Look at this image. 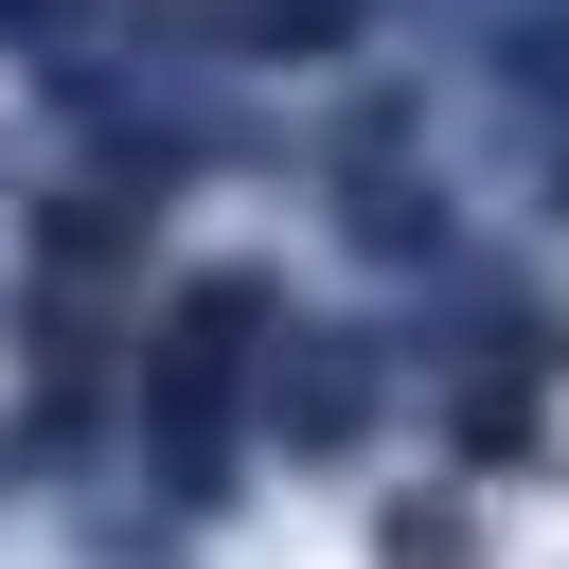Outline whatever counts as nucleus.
Here are the masks:
<instances>
[{
	"label": "nucleus",
	"instance_id": "1",
	"mask_svg": "<svg viewBox=\"0 0 569 569\" xmlns=\"http://www.w3.org/2000/svg\"><path fill=\"white\" fill-rule=\"evenodd\" d=\"M302 178H320V231L373 267V284H445V267H480V213H462V178L427 160V107L409 89H356L320 142H302Z\"/></svg>",
	"mask_w": 569,
	"mask_h": 569
},
{
	"label": "nucleus",
	"instance_id": "2",
	"mask_svg": "<svg viewBox=\"0 0 569 569\" xmlns=\"http://www.w3.org/2000/svg\"><path fill=\"white\" fill-rule=\"evenodd\" d=\"M391 391H409V338L391 320H284L267 356H249V462H284V480H338V462H373L391 445Z\"/></svg>",
	"mask_w": 569,
	"mask_h": 569
},
{
	"label": "nucleus",
	"instance_id": "3",
	"mask_svg": "<svg viewBox=\"0 0 569 569\" xmlns=\"http://www.w3.org/2000/svg\"><path fill=\"white\" fill-rule=\"evenodd\" d=\"M427 409H445L462 480H516V462H551V338H480V356H427Z\"/></svg>",
	"mask_w": 569,
	"mask_h": 569
},
{
	"label": "nucleus",
	"instance_id": "4",
	"mask_svg": "<svg viewBox=\"0 0 569 569\" xmlns=\"http://www.w3.org/2000/svg\"><path fill=\"white\" fill-rule=\"evenodd\" d=\"M284 320H302V284L231 249V267H178V302H160V338H142V356H160V373H213V391H249V356H267Z\"/></svg>",
	"mask_w": 569,
	"mask_h": 569
},
{
	"label": "nucleus",
	"instance_id": "5",
	"mask_svg": "<svg viewBox=\"0 0 569 569\" xmlns=\"http://www.w3.org/2000/svg\"><path fill=\"white\" fill-rule=\"evenodd\" d=\"M391 0H213V18H160L178 53H231V71H320V53H373Z\"/></svg>",
	"mask_w": 569,
	"mask_h": 569
},
{
	"label": "nucleus",
	"instance_id": "6",
	"mask_svg": "<svg viewBox=\"0 0 569 569\" xmlns=\"http://www.w3.org/2000/svg\"><path fill=\"white\" fill-rule=\"evenodd\" d=\"M142 231H160V213H142V196H107V178H89V196H53V213H36V249H53V284H142V267H124V249H142Z\"/></svg>",
	"mask_w": 569,
	"mask_h": 569
},
{
	"label": "nucleus",
	"instance_id": "7",
	"mask_svg": "<svg viewBox=\"0 0 569 569\" xmlns=\"http://www.w3.org/2000/svg\"><path fill=\"white\" fill-rule=\"evenodd\" d=\"M373 569H480V498H373Z\"/></svg>",
	"mask_w": 569,
	"mask_h": 569
},
{
	"label": "nucleus",
	"instance_id": "8",
	"mask_svg": "<svg viewBox=\"0 0 569 569\" xmlns=\"http://www.w3.org/2000/svg\"><path fill=\"white\" fill-rule=\"evenodd\" d=\"M71 18H89V0H0V36H71Z\"/></svg>",
	"mask_w": 569,
	"mask_h": 569
},
{
	"label": "nucleus",
	"instance_id": "9",
	"mask_svg": "<svg viewBox=\"0 0 569 569\" xmlns=\"http://www.w3.org/2000/svg\"><path fill=\"white\" fill-rule=\"evenodd\" d=\"M551 231H569V142H551Z\"/></svg>",
	"mask_w": 569,
	"mask_h": 569
}]
</instances>
